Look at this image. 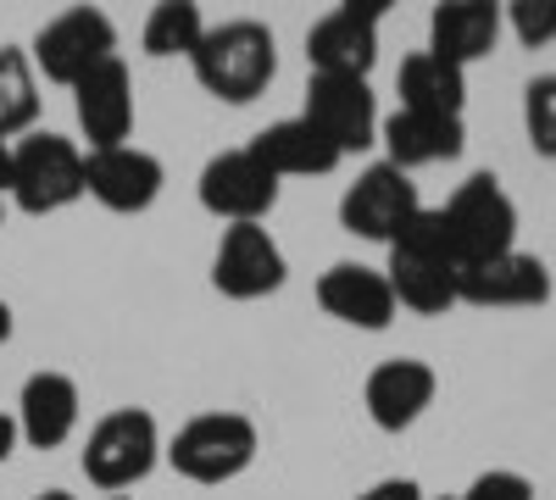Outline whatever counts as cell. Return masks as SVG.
Segmentation results:
<instances>
[{
	"mask_svg": "<svg viewBox=\"0 0 556 500\" xmlns=\"http://www.w3.org/2000/svg\"><path fill=\"white\" fill-rule=\"evenodd\" d=\"M456 272H462V256L445 234V217L424 206L412 217V229L390 245L384 279L395 290V306H412L417 317H440L445 306H456Z\"/></svg>",
	"mask_w": 556,
	"mask_h": 500,
	"instance_id": "obj_1",
	"label": "cell"
},
{
	"mask_svg": "<svg viewBox=\"0 0 556 500\" xmlns=\"http://www.w3.org/2000/svg\"><path fill=\"white\" fill-rule=\"evenodd\" d=\"M190 62H195V78H201L206 95H217L228 106H245V101H256L262 89L273 84L278 44H273V28L267 23L235 17V23H223V28H206L201 51Z\"/></svg>",
	"mask_w": 556,
	"mask_h": 500,
	"instance_id": "obj_2",
	"label": "cell"
},
{
	"mask_svg": "<svg viewBox=\"0 0 556 500\" xmlns=\"http://www.w3.org/2000/svg\"><path fill=\"white\" fill-rule=\"evenodd\" d=\"M167 462L190 484H228V478H240L256 462V423L240 418V412L190 418V423L173 434Z\"/></svg>",
	"mask_w": 556,
	"mask_h": 500,
	"instance_id": "obj_3",
	"label": "cell"
},
{
	"mask_svg": "<svg viewBox=\"0 0 556 500\" xmlns=\"http://www.w3.org/2000/svg\"><path fill=\"white\" fill-rule=\"evenodd\" d=\"M445 234L456 245L462 261H484V256H501V251H518V206L513 195L501 190L495 172H473L445 206Z\"/></svg>",
	"mask_w": 556,
	"mask_h": 500,
	"instance_id": "obj_4",
	"label": "cell"
},
{
	"mask_svg": "<svg viewBox=\"0 0 556 500\" xmlns=\"http://www.w3.org/2000/svg\"><path fill=\"white\" fill-rule=\"evenodd\" d=\"M23 211L45 217L73 206L84 190V151L62 133H28V140L12 145V190H7Z\"/></svg>",
	"mask_w": 556,
	"mask_h": 500,
	"instance_id": "obj_5",
	"label": "cell"
},
{
	"mask_svg": "<svg viewBox=\"0 0 556 500\" xmlns=\"http://www.w3.org/2000/svg\"><path fill=\"white\" fill-rule=\"evenodd\" d=\"M156 457H162V434H156V418L146 406H117V412H106L84 439V473L101 489L139 484L156 467Z\"/></svg>",
	"mask_w": 556,
	"mask_h": 500,
	"instance_id": "obj_6",
	"label": "cell"
},
{
	"mask_svg": "<svg viewBox=\"0 0 556 500\" xmlns=\"http://www.w3.org/2000/svg\"><path fill=\"white\" fill-rule=\"evenodd\" d=\"M390 0H340L329 17H317L306 34V62L312 73H340V78H367L379 62V23Z\"/></svg>",
	"mask_w": 556,
	"mask_h": 500,
	"instance_id": "obj_7",
	"label": "cell"
},
{
	"mask_svg": "<svg viewBox=\"0 0 556 500\" xmlns=\"http://www.w3.org/2000/svg\"><path fill=\"white\" fill-rule=\"evenodd\" d=\"M417 211H424V201H417V184H412L401 167H390V162H374L367 172H356V184L340 195L345 234L379 240V245H395V240L412 229Z\"/></svg>",
	"mask_w": 556,
	"mask_h": 500,
	"instance_id": "obj_8",
	"label": "cell"
},
{
	"mask_svg": "<svg viewBox=\"0 0 556 500\" xmlns=\"http://www.w3.org/2000/svg\"><path fill=\"white\" fill-rule=\"evenodd\" d=\"M112 56H117V28L96 7H73V12L51 17L34 39V67L51 84H67V89L84 73H96L101 62H112Z\"/></svg>",
	"mask_w": 556,
	"mask_h": 500,
	"instance_id": "obj_9",
	"label": "cell"
},
{
	"mask_svg": "<svg viewBox=\"0 0 556 500\" xmlns=\"http://www.w3.org/2000/svg\"><path fill=\"white\" fill-rule=\"evenodd\" d=\"M340 156H356L379 145V101L367 78H340V73H312L306 84V112H301Z\"/></svg>",
	"mask_w": 556,
	"mask_h": 500,
	"instance_id": "obj_10",
	"label": "cell"
},
{
	"mask_svg": "<svg viewBox=\"0 0 556 500\" xmlns=\"http://www.w3.org/2000/svg\"><path fill=\"white\" fill-rule=\"evenodd\" d=\"M201 206L212 217H223L228 229H235V222H262L278 206V178L251 145L223 151L201 167Z\"/></svg>",
	"mask_w": 556,
	"mask_h": 500,
	"instance_id": "obj_11",
	"label": "cell"
},
{
	"mask_svg": "<svg viewBox=\"0 0 556 500\" xmlns=\"http://www.w3.org/2000/svg\"><path fill=\"white\" fill-rule=\"evenodd\" d=\"M285 279H290L285 251H278V240L262 229V222H235V229H223L217 256H212L217 295H228V300H262L273 290H285Z\"/></svg>",
	"mask_w": 556,
	"mask_h": 500,
	"instance_id": "obj_12",
	"label": "cell"
},
{
	"mask_svg": "<svg viewBox=\"0 0 556 500\" xmlns=\"http://www.w3.org/2000/svg\"><path fill=\"white\" fill-rule=\"evenodd\" d=\"M456 300H468V306H545L551 300V267L540 256H523V251L462 261Z\"/></svg>",
	"mask_w": 556,
	"mask_h": 500,
	"instance_id": "obj_13",
	"label": "cell"
},
{
	"mask_svg": "<svg viewBox=\"0 0 556 500\" xmlns=\"http://www.w3.org/2000/svg\"><path fill=\"white\" fill-rule=\"evenodd\" d=\"M162 184H167L162 162L139 145H112V151L84 156V190L106 211H146V206H156Z\"/></svg>",
	"mask_w": 556,
	"mask_h": 500,
	"instance_id": "obj_14",
	"label": "cell"
},
{
	"mask_svg": "<svg viewBox=\"0 0 556 500\" xmlns=\"http://www.w3.org/2000/svg\"><path fill=\"white\" fill-rule=\"evenodd\" d=\"M73 112H78L89 151L128 145V133H134V78H128V67L112 56L96 73H84L73 84Z\"/></svg>",
	"mask_w": 556,
	"mask_h": 500,
	"instance_id": "obj_15",
	"label": "cell"
},
{
	"mask_svg": "<svg viewBox=\"0 0 556 500\" xmlns=\"http://www.w3.org/2000/svg\"><path fill=\"white\" fill-rule=\"evenodd\" d=\"M434 389H440V379H434L429 361L395 356V361H379V368L367 373L362 400H367V418H374L384 434H401L434 406Z\"/></svg>",
	"mask_w": 556,
	"mask_h": 500,
	"instance_id": "obj_16",
	"label": "cell"
},
{
	"mask_svg": "<svg viewBox=\"0 0 556 500\" xmlns=\"http://www.w3.org/2000/svg\"><path fill=\"white\" fill-rule=\"evenodd\" d=\"M317 306L340 317L351 329L379 334L395 323V290L379 267H362V261H334L329 272L317 279Z\"/></svg>",
	"mask_w": 556,
	"mask_h": 500,
	"instance_id": "obj_17",
	"label": "cell"
},
{
	"mask_svg": "<svg viewBox=\"0 0 556 500\" xmlns=\"http://www.w3.org/2000/svg\"><path fill=\"white\" fill-rule=\"evenodd\" d=\"M495 39H501V7H490V0H445L429 17V56L462 73L484 62L495 51Z\"/></svg>",
	"mask_w": 556,
	"mask_h": 500,
	"instance_id": "obj_18",
	"label": "cell"
},
{
	"mask_svg": "<svg viewBox=\"0 0 556 500\" xmlns=\"http://www.w3.org/2000/svg\"><path fill=\"white\" fill-rule=\"evenodd\" d=\"M379 145L390 151V167L412 172V167H434V162H456L468 133L462 117H434V112H395L379 123Z\"/></svg>",
	"mask_w": 556,
	"mask_h": 500,
	"instance_id": "obj_19",
	"label": "cell"
},
{
	"mask_svg": "<svg viewBox=\"0 0 556 500\" xmlns=\"http://www.w3.org/2000/svg\"><path fill=\"white\" fill-rule=\"evenodd\" d=\"M78 384L67 373H34L17 395V434L34 450H56L78 428Z\"/></svg>",
	"mask_w": 556,
	"mask_h": 500,
	"instance_id": "obj_20",
	"label": "cell"
},
{
	"mask_svg": "<svg viewBox=\"0 0 556 500\" xmlns=\"http://www.w3.org/2000/svg\"><path fill=\"white\" fill-rule=\"evenodd\" d=\"M251 151L273 167V178H323V172H334L345 162L306 117H285V123L262 128L251 140Z\"/></svg>",
	"mask_w": 556,
	"mask_h": 500,
	"instance_id": "obj_21",
	"label": "cell"
},
{
	"mask_svg": "<svg viewBox=\"0 0 556 500\" xmlns=\"http://www.w3.org/2000/svg\"><path fill=\"white\" fill-rule=\"evenodd\" d=\"M395 89H401V106L406 112H434V117H462V106H468V73L417 51L401 62L395 73Z\"/></svg>",
	"mask_w": 556,
	"mask_h": 500,
	"instance_id": "obj_22",
	"label": "cell"
},
{
	"mask_svg": "<svg viewBox=\"0 0 556 500\" xmlns=\"http://www.w3.org/2000/svg\"><path fill=\"white\" fill-rule=\"evenodd\" d=\"M206 39V17L195 0H162V7H151L146 17V51L151 56H195Z\"/></svg>",
	"mask_w": 556,
	"mask_h": 500,
	"instance_id": "obj_23",
	"label": "cell"
},
{
	"mask_svg": "<svg viewBox=\"0 0 556 500\" xmlns=\"http://www.w3.org/2000/svg\"><path fill=\"white\" fill-rule=\"evenodd\" d=\"M39 117V84L23 51H0V140L23 133Z\"/></svg>",
	"mask_w": 556,
	"mask_h": 500,
	"instance_id": "obj_24",
	"label": "cell"
},
{
	"mask_svg": "<svg viewBox=\"0 0 556 500\" xmlns=\"http://www.w3.org/2000/svg\"><path fill=\"white\" fill-rule=\"evenodd\" d=\"M523 128H529V145L556 162V73H540L523 89Z\"/></svg>",
	"mask_w": 556,
	"mask_h": 500,
	"instance_id": "obj_25",
	"label": "cell"
},
{
	"mask_svg": "<svg viewBox=\"0 0 556 500\" xmlns=\"http://www.w3.org/2000/svg\"><path fill=\"white\" fill-rule=\"evenodd\" d=\"M506 23H513V34L523 44H551L556 39V0H513Z\"/></svg>",
	"mask_w": 556,
	"mask_h": 500,
	"instance_id": "obj_26",
	"label": "cell"
},
{
	"mask_svg": "<svg viewBox=\"0 0 556 500\" xmlns=\"http://www.w3.org/2000/svg\"><path fill=\"white\" fill-rule=\"evenodd\" d=\"M462 500H534V484L523 473H513V467H490V473H479L468 484Z\"/></svg>",
	"mask_w": 556,
	"mask_h": 500,
	"instance_id": "obj_27",
	"label": "cell"
},
{
	"mask_svg": "<svg viewBox=\"0 0 556 500\" xmlns=\"http://www.w3.org/2000/svg\"><path fill=\"white\" fill-rule=\"evenodd\" d=\"M356 500H424V489H417L412 478H379L374 489H362Z\"/></svg>",
	"mask_w": 556,
	"mask_h": 500,
	"instance_id": "obj_28",
	"label": "cell"
},
{
	"mask_svg": "<svg viewBox=\"0 0 556 500\" xmlns=\"http://www.w3.org/2000/svg\"><path fill=\"white\" fill-rule=\"evenodd\" d=\"M12 445H17V423H12L7 412H0V462L12 457Z\"/></svg>",
	"mask_w": 556,
	"mask_h": 500,
	"instance_id": "obj_29",
	"label": "cell"
},
{
	"mask_svg": "<svg viewBox=\"0 0 556 500\" xmlns=\"http://www.w3.org/2000/svg\"><path fill=\"white\" fill-rule=\"evenodd\" d=\"M12 190V140H0V195Z\"/></svg>",
	"mask_w": 556,
	"mask_h": 500,
	"instance_id": "obj_30",
	"label": "cell"
},
{
	"mask_svg": "<svg viewBox=\"0 0 556 500\" xmlns=\"http://www.w3.org/2000/svg\"><path fill=\"white\" fill-rule=\"evenodd\" d=\"M7 339H12V306L0 300V345H7Z\"/></svg>",
	"mask_w": 556,
	"mask_h": 500,
	"instance_id": "obj_31",
	"label": "cell"
},
{
	"mask_svg": "<svg viewBox=\"0 0 556 500\" xmlns=\"http://www.w3.org/2000/svg\"><path fill=\"white\" fill-rule=\"evenodd\" d=\"M34 500H73L67 489H45V495H34Z\"/></svg>",
	"mask_w": 556,
	"mask_h": 500,
	"instance_id": "obj_32",
	"label": "cell"
},
{
	"mask_svg": "<svg viewBox=\"0 0 556 500\" xmlns=\"http://www.w3.org/2000/svg\"><path fill=\"white\" fill-rule=\"evenodd\" d=\"M106 500H128V495H106Z\"/></svg>",
	"mask_w": 556,
	"mask_h": 500,
	"instance_id": "obj_33",
	"label": "cell"
},
{
	"mask_svg": "<svg viewBox=\"0 0 556 500\" xmlns=\"http://www.w3.org/2000/svg\"><path fill=\"white\" fill-rule=\"evenodd\" d=\"M0 217H7V206H0Z\"/></svg>",
	"mask_w": 556,
	"mask_h": 500,
	"instance_id": "obj_34",
	"label": "cell"
}]
</instances>
